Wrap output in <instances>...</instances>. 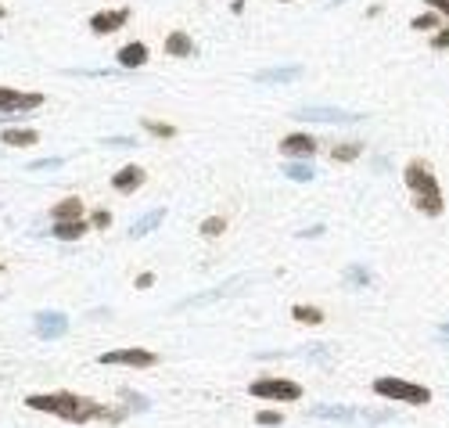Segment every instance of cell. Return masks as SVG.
<instances>
[{
  "instance_id": "17",
  "label": "cell",
  "mask_w": 449,
  "mask_h": 428,
  "mask_svg": "<svg viewBox=\"0 0 449 428\" xmlns=\"http://www.w3.org/2000/svg\"><path fill=\"white\" fill-rule=\"evenodd\" d=\"M284 177L295 180V184H309L316 177V169L309 162H302V159H284Z\"/></svg>"
},
{
  "instance_id": "32",
  "label": "cell",
  "mask_w": 449,
  "mask_h": 428,
  "mask_svg": "<svg viewBox=\"0 0 449 428\" xmlns=\"http://www.w3.org/2000/svg\"><path fill=\"white\" fill-rule=\"evenodd\" d=\"M152 285H155V274H137V281H133V288H140V292L152 288Z\"/></svg>"
},
{
  "instance_id": "21",
  "label": "cell",
  "mask_w": 449,
  "mask_h": 428,
  "mask_svg": "<svg viewBox=\"0 0 449 428\" xmlns=\"http://www.w3.org/2000/svg\"><path fill=\"white\" fill-rule=\"evenodd\" d=\"M291 317L298 320V324H320V320H324V310H320V306H306V303H295L291 306Z\"/></svg>"
},
{
  "instance_id": "13",
  "label": "cell",
  "mask_w": 449,
  "mask_h": 428,
  "mask_svg": "<svg viewBox=\"0 0 449 428\" xmlns=\"http://www.w3.org/2000/svg\"><path fill=\"white\" fill-rule=\"evenodd\" d=\"M0 144H8V148H33V144H40V134L33 130V126H4V130H0Z\"/></svg>"
},
{
  "instance_id": "24",
  "label": "cell",
  "mask_w": 449,
  "mask_h": 428,
  "mask_svg": "<svg viewBox=\"0 0 449 428\" xmlns=\"http://www.w3.org/2000/svg\"><path fill=\"white\" fill-rule=\"evenodd\" d=\"M144 130L152 134V137H177V126L158 122V119H144Z\"/></svg>"
},
{
  "instance_id": "26",
  "label": "cell",
  "mask_w": 449,
  "mask_h": 428,
  "mask_svg": "<svg viewBox=\"0 0 449 428\" xmlns=\"http://www.w3.org/2000/svg\"><path fill=\"white\" fill-rule=\"evenodd\" d=\"M255 425H263V428H281V425H284V414H281V411H259V414H255Z\"/></svg>"
},
{
  "instance_id": "8",
  "label": "cell",
  "mask_w": 449,
  "mask_h": 428,
  "mask_svg": "<svg viewBox=\"0 0 449 428\" xmlns=\"http://www.w3.org/2000/svg\"><path fill=\"white\" fill-rule=\"evenodd\" d=\"M33 331L36 338H44V342H54L69 331V317L65 313H54V310H44V313H36L33 317Z\"/></svg>"
},
{
  "instance_id": "10",
  "label": "cell",
  "mask_w": 449,
  "mask_h": 428,
  "mask_svg": "<svg viewBox=\"0 0 449 428\" xmlns=\"http://www.w3.org/2000/svg\"><path fill=\"white\" fill-rule=\"evenodd\" d=\"M281 155L284 159H313L316 155V137H309V134H288V137H281Z\"/></svg>"
},
{
  "instance_id": "5",
  "label": "cell",
  "mask_w": 449,
  "mask_h": 428,
  "mask_svg": "<svg viewBox=\"0 0 449 428\" xmlns=\"http://www.w3.org/2000/svg\"><path fill=\"white\" fill-rule=\"evenodd\" d=\"M97 363H104V367H155L158 356L152 349H144V346H126V349H108V353H101Z\"/></svg>"
},
{
  "instance_id": "2",
  "label": "cell",
  "mask_w": 449,
  "mask_h": 428,
  "mask_svg": "<svg viewBox=\"0 0 449 428\" xmlns=\"http://www.w3.org/2000/svg\"><path fill=\"white\" fill-rule=\"evenodd\" d=\"M402 184L410 187L414 205L424 212V216H439V212H442V191H439V180H435L432 166H427L424 159H414L410 166L402 169Z\"/></svg>"
},
{
  "instance_id": "27",
  "label": "cell",
  "mask_w": 449,
  "mask_h": 428,
  "mask_svg": "<svg viewBox=\"0 0 449 428\" xmlns=\"http://www.w3.org/2000/svg\"><path fill=\"white\" fill-rule=\"evenodd\" d=\"M104 227H112V212L108 209H94L90 212V230H104Z\"/></svg>"
},
{
  "instance_id": "6",
  "label": "cell",
  "mask_w": 449,
  "mask_h": 428,
  "mask_svg": "<svg viewBox=\"0 0 449 428\" xmlns=\"http://www.w3.org/2000/svg\"><path fill=\"white\" fill-rule=\"evenodd\" d=\"M44 104V94H26L15 87H0V119H18L22 112H33Z\"/></svg>"
},
{
  "instance_id": "1",
  "label": "cell",
  "mask_w": 449,
  "mask_h": 428,
  "mask_svg": "<svg viewBox=\"0 0 449 428\" xmlns=\"http://www.w3.org/2000/svg\"><path fill=\"white\" fill-rule=\"evenodd\" d=\"M26 406L29 411H40V414H54L61 421H72V425H87V421H122V411H112V406H104L97 399H87V396H76V393H33L26 396Z\"/></svg>"
},
{
  "instance_id": "3",
  "label": "cell",
  "mask_w": 449,
  "mask_h": 428,
  "mask_svg": "<svg viewBox=\"0 0 449 428\" xmlns=\"http://www.w3.org/2000/svg\"><path fill=\"white\" fill-rule=\"evenodd\" d=\"M374 393L392 399V403H410V406H424L432 403V389L427 385H417V381H406V378H395V374H384L374 381Z\"/></svg>"
},
{
  "instance_id": "34",
  "label": "cell",
  "mask_w": 449,
  "mask_h": 428,
  "mask_svg": "<svg viewBox=\"0 0 449 428\" xmlns=\"http://www.w3.org/2000/svg\"><path fill=\"white\" fill-rule=\"evenodd\" d=\"M0 18H4V8H0Z\"/></svg>"
},
{
  "instance_id": "15",
  "label": "cell",
  "mask_w": 449,
  "mask_h": 428,
  "mask_svg": "<svg viewBox=\"0 0 449 428\" xmlns=\"http://www.w3.org/2000/svg\"><path fill=\"white\" fill-rule=\"evenodd\" d=\"M90 230V220L83 216V220H54V227H51V234L58 241H79L83 234Z\"/></svg>"
},
{
  "instance_id": "11",
  "label": "cell",
  "mask_w": 449,
  "mask_h": 428,
  "mask_svg": "<svg viewBox=\"0 0 449 428\" xmlns=\"http://www.w3.org/2000/svg\"><path fill=\"white\" fill-rule=\"evenodd\" d=\"M147 58H152V51H147V44H140V40H130V44H122L115 61H119V69L126 72H133V69H144L147 65Z\"/></svg>"
},
{
  "instance_id": "18",
  "label": "cell",
  "mask_w": 449,
  "mask_h": 428,
  "mask_svg": "<svg viewBox=\"0 0 449 428\" xmlns=\"http://www.w3.org/2000/svg\"><path fill=\"white\" fill-rule=\"evenodd\" d=\"M165 220V209H152V212H144L140 220H133V227H130V238H144V234H152L158 223Z\"/></svg>"
},
{
  "instance_id": "36",
  "label": "cell",
  "mask_w": 449,
  "mask_h": 428,
  "mask_svg": "<svg viewBox=\"0 0 449 428\" xmlns=\"http://www.w3.org/2000/svg\"><path fill=\"white\" fill-rule=\"evenodd\" d=\"M0 270H4V263H0Z\"/></svg>"
},
{
  "instance_id": "31",
  "label": "cell",
  "mask_w": 449,
  "mask_h": 428,
  "mask_svg": "<svg viewBox=\"0 0 449 428\" xmlns=\"http://www.w3.org/2000/svg\"><path fill=\"white\" fill-rule=\"evenodd\" d=\"M359 418H367V421H392V411H363Z\"/></svg>"
},
{
  "instance_id": "19",
  "label": "cell",
  "mask_w": 449,
  "mask_h": 428,
  "mask_svg": "<svg viewBox=\"0 0 449 428\" xmlns=\"http://www.w3.org/2000/svg\"><path fill=\"white\" fill-rule=\"evenodd\" d=\"M302 76V65H288V69H263L255 72V83H291Z\"/></svg>"
},
{
  "instance_id": "35",
  "label": "cell",
  "mask_w": 449,
  "mask_h": 428,
  "mask_svg": "<svg viewBox=\"0 0 449 428\" xmlns=\"http://www.w3.org/2000/svg\"><path fill=\"white\" fill-rule=\"evenodd\" d=\"M281 4H291V0H281Z\"/></svg>"
},
{
  "instance_id": "7",
  "label": "cell",
  "mask_w": 449,
  "mask_h": 428,
  "mask_svg": "<svg viewBox=\"0 0 449 428\" xmlns=\"http://www.w3.org/2000/svg\"><path fill=\"white\" fill-rule=\"evenodd\" d=\"M291 119L302 122H363V112H345V109H327V104H309V109H298Z\"/></svg>"
},
{
  "instance_id": "20",
  "label": "cell",
  "mask_w": 449,
  "mask_h": 428,
  "mask_svg": "<svg viewBox=\"0 0 449 428\" xmlns=\"http://www.w3.org/2000/svg\"><path fill=\"white\" fill-rule=\"evenodd\" d=\"M309 414L313 418H327V421H352V418H359V411H352V406H313Z\"/></svg>"
},
{
  "instance_id": "25",
  "label": "cell",
  "mask_w": 449,
  "mask_h": 428,
  "mask_svg": "<svg viewBox=\"0 0 449 428\" xmlns=\"http://www.w3.org/2000/svg\"><path fill=\"white\" fill-rule=\"evenodd\" d=\"M205 238H220V234L227 230V220L223 216H209V220H202V227H198Z\"/></svg>"
},
{
  "instance_id": "28",
  "label": "cell",
  "mask_w": 449,
  "mask_h": 428,
  "mask_svg": "<svg viewBox=\"0 0 449 428\" xmlns=\"http://www.w3.org/2000/svg\"><path fill=\"white\" fill-rule=\"evenodd\" d=\"M432 47L435 51H449V26H439V33H432Z\"/></svg>"
},
{
  "instance_id": "14",
  "label": "cell",
  "mask_w": 449,
  "mask_h": 428,
  "mask_svg": "<svg viewBox=\"0 0 449 428\" xmlns=\"http://www.w3.org/2000/svg\"><path fill=\"white\" fill-rule=\"evenodd\" d=\"M195 40H190V33H183V29H173L165 36V54L169 58H195Z\"/></svg>"
},
{
  "instance_id": "12",
  "label": "cell",
  "mask_w": 449,
  "mask_h": 428,
  "mask_svg": "<svg viewBox=\"0 0 449 428\" xmlns=\"http://www.w3.org/2000/svg\"><path fill=\"white\" fill-rule=\"evenodd\" d=\"M144 166H122L119 173L112 177V187L119 191V195H133L137 187H144Z\"/></svg>"
},
{
  "instance_id": "22",
  "label": "cell",
  "mask_w": 449,
  "mask_h": 428,
  "mask_svg": "<svg viewBox=\"0 0 449 428\" xmlns=\"http://www.w3.org/2000/svg\"><path fill=\"white\" fill-rule=\"evenodd\" d=\"M359 152H363V144H359V141H349V144H334V148H331V159H334V162H352Z\"/></svg>"
},
{
  "instance_id": "4",
  "label": "cell",
  "mask_w": 449,
  "mask_h": 428,
  "mask_svg": "<svg viewBox=\"0 0 449 428\" xmlns=\"http://www.w3.org/2000/svg\"><path fill=\"white\" fill-rule=\"evenodd\" d=\"M248 396L270 399V403H295V399H302V385L291 378H255L248 385Z\"/></svg>"
},
{
  "instance_id": "29",
  "label": "cell",
  "mask_w": 449,
  "mask_h": 428,
  "mask_svg": "<svg viewBox=\"0 0 449 428\" xmlns=\"http://www.w3.org/2000/svg\"><path fill=\"white\" fill-rule=\"evenodd\" d=\"M65 166V159H40V162H29V173H36V169H58Z\"/></svg>"
},
{
  "instance_id": "23",
  "label": "cell",
  "mask_w": 449,
  "mask_h": 428,
  "mask_svg": "<svg viewBox=\"0 0 449 428\" xmlns=\"http://www.w3.org/2000/svg\"><path fill=\"white\" fill-rule=\"evenodd\" d=\"M410 29H417V33H435V29H439V11L427 8L424 15H417L414 22H410Z\"/></svg>"
},
{
  "instance_id": "33",
  "label": "cell",
  "mask_w": 449,
  "mask_h": 428,
  "mask_svg": "<svg viewBox=\"0 0 449 428\" xmlns=\"http://www.w3.org/2000/svg\"><path fill=\"white\" fill-rule=\"evenodd\" d=\"M432 11H439V15H449V0H424Z\"/></svg>"
},
{
  "instance_id": "16",
  "label": "cell",
  "mask_w": 449,
  "mask_h": 428,
  "mask_svg": "<svg viewBox=\"0 0 449 428\" xmlns=\"http://www.w3.org/2000/svg\"><path fill=\"white\" fill-rule=\"evenodd\" d=\"M51 216H54V220H83V216H87V205H83L79 198H61V202L51 209Z\"/></svg>"
},
{
  "instance_id": "9",
  "label": "cell",
  "mask_w": 449,
  "mask_h": 428,
  "mask_svg": "<svg viewBox=\"0 0 449 428\" xmlns=\"http://www.w3.org/2000/svg\"><path fill=\"white\" fill-rule=\"evenodd\" d=\"M126 22H130V11L126 8H104V11L90 15V33L94 36H108V33H119Z\"/></svg>"
},
{
  "instance_id": "30",
  "label": "cell",
  "mask_w": 449,
  "mask_h": 428,
  "mask_svg": "<svg viewBox=\"0 0 449 428\" xmlns=\"http://www.w3.org/2000/svg\"><path fill=\"white\" fill-rule=\"evenodd\" d=\"M101 144H108V148H133L137 141H133V137H104Z\"/></svg>"
}]
</instances>
